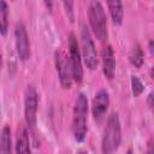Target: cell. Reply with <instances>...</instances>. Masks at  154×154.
<instances>
[{"label": "cell", "instance_id": "8", "mask_svg": "<svg viewBox=\"0 0 154 154\" xmlns=\"http://www.w3.org/2000/svg\"><path fill=\"white\" fill-rule=\"evenodd\" d=\"M14 37H16V49L19 59L23 61L28 60L30 57V42H29V36L26 34V29L23 23L16 24Z\"/></svg>", "mask_w": 154, "mask_h": 154}, {"label": "cell", "instance_id": "11", "mask_svg": "<svg viewBox=\"0 0 154 154\" xmlns=\"http://www.w3.org/2000/svg\"><path fill=\"white\" fill-rule=\"evenodd\" d=\"M16 154H30V141L25 126L19 125L16 138Z\"/></svg>", "mask_w": 154, "mask_h": 154}, {"label": "cell", "instance_id": "6", "mask_svg": "<svg viewBox=\"0 0 154 154\" xmlns=\"http://www.w3.org/2000/svg\"><path fill=\"white\" fill-rule=\"evenodd\" d=\"M82 53L83 59L88 69L94 70L97 66V53L94 45V41L91 40L90 32L85 25H82Z\"/></svg>", "mask_w": 154, "mask_h": 154}, {"label": "cell", "instance_id": "10", "mask_svg": "<svg viewBox=\"0 0 154 154\" xmlns=\"http://www.w3.org/2000/svg\"><path fill=\"white\" fill-rule=\"evenodd\" d=\"M101 58H102V71L106 78L112 79L114 77L116 71V59H114V52L113 48L109 45H106L101 51Z\"/></svg>", "mask_w": 154, "mask_h": 154}, {"label": "cell", "instance_id": "20", "mask_svg": "<svg viewBox=\"0 0 154 154\" xmlns=\"http://www.w3.org/2000/svg\"><path fill=\"white\" fill-rule=\"evenodd\" d=\"M148 47H149V51H150L152 55H154V40L149 41V43H148Z\"/></svg>", "mask_w": 154, "mask_h": 154}, {"label": "cell", "instance_id": "17", "mask_svg": "<svg viewBox=\"0 0 154 154\" xmlns=\"http://www.w3.org/2000/svg\"><path fill=\"white\" fill-rule=\"evenodd\" d=\"M63 5H64V7H65V11H66V13H67L69 19L72 22V20H73V10H72L73 2H72V1H64Z\"/></svg>", "mask_w": 154, "mask_h": 154}, {"label": "cell", "instance_id": "18", "mask_svg": "<svg viewBox=\"0 0 154 154\" xmlns=\"http://www.w3.org/2000/svg\"><path fill=\"white\" fill-rule=\"evenodd\" d=\"M147 103H148L149 107H154V90L150 91V94L148 95V97H147Z\"/></svg>", "mask_w": 154, "mask_h": 154}, {"label": "cell", "instance_id": "19", "mask_svg": "<svg viewBox=\"0 0 154 154\" xmlns=\"http://www.w3.org/2000/svg\"><path fill=\"white\" fill-rule=\"evenodd\" d=\"M146 154H154V141H149L148 142Z\"/></svg>", "mask_w": 154, "mask_h": 154}, {"label": "cell", "instance_id": "5", "mask_svg": "<svg viewBox=\"0 0 154 154\" xmlns=\"http://www.w3.org/2000/svg\"><path fill=\"white\" fill-rule=\"evenodd\" d=\"M69 52H70V66L72 72V78L75 82L81 83L83 79V67H82V60H81V53L78 49V43L76 35L73 32L69 36Z\"/></svg>", "mask_w": 154, "mask_h": 154}, {"label": "cell", "instance_id": "14", "mask_svg": "<svg viewBox=\"0 0 154 154\" xmlns=\"http://www.w3.org/2000/svg\"><path fill=\"white\" fill-rule=\"evenodd\" d=\"M129 59H130V63L135 67H141L142 66V64L144 61V55H143V51H142V48L138 43H136L131 48L130 54H129Z\"/></svg>", "mask_w": 154, "mask_h": 154}, {"label": "cell", "instance_id": "21", "mask_svg": "<svg viewBox=\"0 0 154 154\" xmlns=\"http://www.w3.org/2000/svg\"><path fill=\"white\" fill-rule=\"evenodd\" d=\"M76 154H88V152H87V150H84V149H81V150H78Z\"/></svg>", "mask_w": 154, "mask_h": 154}, {"label": "cell", "instance_id": "16", "mask_svg": "<svg viewBox=\"0 0 154 154\" xmlns=\"http://www.w3.org/2000/svg\"><path fill=\"white\" fill-rule=\"evenodd\" d=\"M131 90L134 96H140L144 90V85L137 76H131Z\"/></svg>", "mask_w": 154, "mask_h": 154}, {"label": "cell", "instance_id": "2", "mask_svg": "<svg viewBox=\"0 0 154 154\" xmlns=\"http://www.w3.org/2000/svg\"><path fill=\"white\" fill-rule=\"evenodd\" d=\"M87 113H88V99L85 94L79 93L75 107L72 119V134L76 141L82 142L87 135Z\"/></svg>", "mask_w": 154, "mask_h": 154}, {"label": "cell", "instance_id": "4", "mask_svg": "<svg viewBox=\"0 0 154 154\" xmlns=\"http://www.w3.org/2000/svg\"><path fill=\"white\" fill-rule=\"evenodd\" d=\"M38 96L34 85H28L24 97V118L29 130H35L36 126V113H37Z\"/></svg>", "mask_w": 154, "mask_h": 154}, {"label": "cell", "instance_id": "12", "mask_svg": "<svg viewBox=\"0 0 154 154\" xmlns=\"http://www.w3.org/2000/svg\"><path fill=\"white\" fill-rule=\"evenodd\" d=\"M0 154H12V141L11 130L8 125H5L1 130L0 137Z\"/></svg>", "mask_w": 154, "mask_h": 154}, {"label": "cell", "instance_id": "13", "mask_svg": "<svg viewBox=\"0 0 154 154\" xmlns=\"http://www.w3.org/2000/svg\"><path fill=\"white\" fill-rule=\"evenodd\" d=\"M112 20L114 24H122L124 10H123V2L122 1H108L107 2Z\"/></svg>", "mask_w": 154, "mask_h": 154}, {"label": "cell", "instance_id": "3", "mask_svg": "<svg viewBox=\"0 0 154 154\" xmlns=\"http://www.w3.org/2000/svg\"><path fill=\"white\" fill-rule=\"evenodd\" d=\"M89 23L94 35L100 41L107 38V19L105 10L100 1H90L88 6Z\"/></svg>", "mask_w": 154, "mask_h": 154}, {"label": "cell", "instance_id": "15", "mask_svg": "<svg viewBox=\"0 0 154 154\" xmlns=\"http://www.w3.org/2000/svg\"><path fill=\"white\" fill-rule=\"evenodd\" d=\"M8 7H7V4L6 1L1 0L0 1V31H1V35L5 36L6 32H7V29H8Z\"/></svg>", "mask_w": 154, "mask_h": 154}, {"label": "cell", "instance_id": "1", "mask_svg": "<svg viewBox=\"0 0 154 154\" xmlns=\"http://www.w3.org/2000/svg\"><path fill=\"white\" fill-rule=\"evenodd\" d=\"M122 140V129L120 122L117 113H112L106 123V128L103 130L102 141H101V150L102 154H112L114 153Z\"/></svg>", "mask_w": 154, "mask_h": 154}, {"label": "cell", "instance_id": "9", "mask_svg": "<svg viewBox=\"0 0 154 154\" xmlns=\"http://www.w3.org/2000/svg\"><path fill=\"white\" fill-rule=\"evenodd\" d=\"M108 105H109L108 93L105 89H100L95 94V97L93 100V107H91L93 116L96 120H100L103 117V114L106 113V111L108 108Z\"/></svg>", "mask_w": 154, "mask_h": 154}, {"label": "cell", "instance_id": "22", "mask_svg": "<svg viewBox=\"0 0 154 154\" xmlns=\"http://www.w3.org/2000/svg\"><path fill=\"white\" fill-rule=\"evenodd\" d=\"M150 77L154 79V65L152 66V69H150Z\"/></svg>", "mask_w": 154, "mask_h": 154}, {"label": "cell", "instance_id": "7", "mask_svg": "<svg viewBox=\"0 0 154 154\" xmlns=\"http://www.w3.org/2000/svg\"><path fill=\"white\" fill-rule=\"evenodd\" d=\"M54 60H55V67L58 71L59 81L63 88L69 89L72 84V72L70 66V60L66 57V54L63 51H55L54 53Z\"/></svg>", "mask_w": 154, "mask_h": 154}]
</instances>
